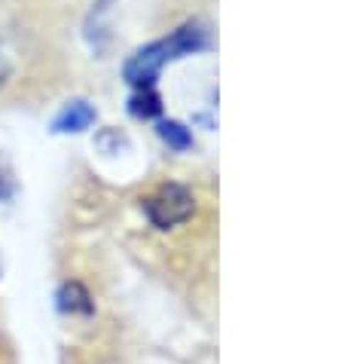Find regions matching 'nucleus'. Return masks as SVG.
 <instances>
[{"mask_svg":"<svg viewBox=\"0 0 345 364\" xmlns=\"http://www.w3.org/2000/svg\"><path fill=\"white\" fill-rule=\"evenodd\" d=\"M205 46H208V28L202 22H187V25H180L177 31H171L168 37L138 49L126 62V80L135 89H153L162 65L175 62L180 55L199 53V49H205Z\"/></svg>","mask_w":345,"mask_h":364,"instance_id":"nucleus-1","label":"nucleus"},{"mask_svg":"<svg viewBox=\"0 0 345 364\" xmlns=\"http://www.w3.org/2000/svg\"><path fill=\"white\" fill-rule=\"evenodd\" d=\"M192 208H196V202H192V193L184 187V184H162L156 193H150L144 199V215L150 218V224L156 230H171L177 224H184L190 220Z\"/></svg>","mask_w":345,"mask_h":364,"instance_id":"nucleus-2","label":"nucleus"},{"mask_svg":"<svg viewBox=\"0 0 345 364\" xmlns=\"http://www.w3.org/2000/svg\"><path fill=\"white\" fill-rule=\"evenodd\" d=\"M95 117H98L95 107L89 105V101L77 98V101H70V105H65V110L55 117L53 129L55 132H86V129L95 123Z\"/></svg>","mask_w":345,"mask_h":364,"instance_id":"nucleus-3","label":"nucleus"},{"mask_svg":"<svg viewBox=\"0 0 345 364\" xmlns=\"http://www.w3.org/2000/svg\"><path fill=\"white\" fill-rule=\"evenodd\" d=\"M58 306H62V312H70V316H92L95 303H92V294L86 291V285L65 282L62 291H58Z\"/></svg>","mask_w":345,"mask_h":364,"instance_id":"nucleus-4","label":"nucleus"},{"mask_svg":"<svg viewBox=\"0 0 345 364\" xmlns=\"http://www.w3.org/2000/svg\"><path fill=\"white\" fill-rule=\"evenodd\" d=\"M131 114L141 117V119L159 117L162 114V98L156 95V89H138V92L131 95Z\"/></svg>","mask_w":345,"mask_h":364,"instance_id":"nucleus-5","label":"nucleus"},{"mask_svg":"<svg viewBox=\"0 0 345 364\" xmlns=\"http://www.w3.org/2000/svg\"><path fill=\"white\" fill-rule=\"evenodd\" d=\"M159 138L165 141L168 147H175V150H187V147L192 144L190 129L180 126V123H175V119H168V123H159Z\"/></svg>","mask_w":345,"mask_h":364,"instance_id":"nucleus-6","label":"nucleus"},{"mask_svg":"<svg viewBox=\"0 0 345 364\" xmlns=\"http://www.w3.org/2000/svg\"><path fill=\"white\" fill-rule=\"evenodd\" d=\"M9 74H13V65H9V58L0 53V86H4L6 80H9Z\"/></svg>","mask_w":345,"mask_h":364,"instance_id":"nucleus-7","label":"nucleus"},{"mask_svg":"<svg viewBox=\"0 0 345 364\" xmlns=\"http://www.w3.org/2000/svg\"><path fill=\"white\" fill-rule=\"evenodd\" d=\"M9 193H13V184H9L6 171H0V199H6Z\"/></svg>","mask_w":345,"mask_h":364,"instance_id":"nucleus-8","label":"nucleus"}]
</instances>
